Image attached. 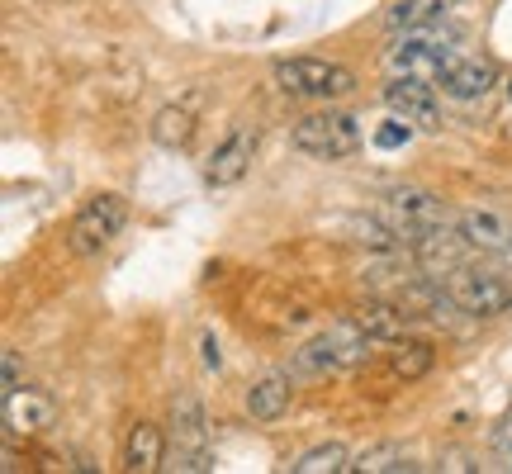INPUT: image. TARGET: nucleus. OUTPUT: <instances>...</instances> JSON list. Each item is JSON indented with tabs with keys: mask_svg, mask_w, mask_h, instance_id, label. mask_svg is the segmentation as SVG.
Segmentation results:
<instances>
[{
	"mask_svg": "<svg viewBox=\"0 0 512 474\" xmlns=\"http://www.w3.org/2000/svg\"><path fill=\"white\" fill-rule=\"evenodd\" d=\"M456 228L475 252H508L512 247V228L498 214H489V209H465L456 219Z\"/></svg>",
	"mask_w": 512,
	"mask_h": 474,
	"instance_id": "dca6fc26",
	"label": "nucleus"
},
{
	"mask_svg": "<svg viewBox=\"0 0 512 474\" xmlns=\"http://www.w3.org/2000/svg\"><path fill=\"white\" fill-rule=\"evenodd\" d=\"M275 86L294 100H332V95L356 91V72L342 62H328V57H280Z\"/></svg>",
	"mask_w": 512,
	"mask_h": 474,
	"instance_id": "f257e3e1",
	"label": "nucleus"
},
{
	"mask_svg": "<svg viewBox=\"0 0 512 474\" xmlns=\"http://www.w3.org/2000/svg\"><path fill=\"white\" fill-rule=\"evenodd\" d=\"M460 38L456 34H441L437 24H427V29H408L399 48L389 53V72L394 76H422V81H437L451 72L460 62Z\"/></svg>",
	"mask_w": 512,
	"mask_h": 474,
	"instance_id": "f03ea898",
	"label": "nucleus"
},
{
	"mask_svg": "<svg viewBox=\"0 0 512 474\" xmlns=\"http://www.w3.org/2000/svg\"><path fill=\"white\" fill-rule=\"evenodd\" d=\"M204 365H214V370H219V342H214L209 332H204Z\"/></svg>",
	"mask_w": 512,
	"mask_h": 474,
	"instance_id": "393cba45",
	"label": "nucleus"
},
{
	"mask_svg": "<svg viewBox=\"0 0 512 474\" xmlns=\"http://www.w3.org/2000/svg\"><path fill=\"white\" fill-rule=\"evenodd\" d=\"M195 119H200V95L157 110V119H152V143L166 147V152H181V147L195 138Z\"/></svg>",
	"mask_w": 512,
	"mask_h": 474,
	"instance_id": "ddd939ff",
	"label": "nucleus"
},
{
	"mask_svg": "<svg viewBox=\"0 0 512 474\" xmlns=\"http://www.w3.org/2000/svg\"><path fill=\"white\" fill-rule=\"evenodd\" d=\"M413 138V124H403V119H394V124H384L380 133H375V147H399Z\"/></svg>",
	"mask_w": 512,
	"mask_h": 474,
	"instance_id": "5701e85b",
	"label": "nucleus"
},
{
	"mask_svg": "<svg viewBox=\"0 0 512 474\" xmlns=\"http://www.w3.org/2000/svg\"><path fill=\"white\" fill-rule=\"evenodd\" d=\"M384 223L403 237V242H418L422 233H432L446 223V204L422 195V190H389L384 195Z\"/></svg>",
	"mask_w": 512,
	"mask_h": 474,
	"instance_id": "0eeeda50",
	"label": "nucleus"
},
{
	"mask_svg": "<svg viewBox=\"0 0 512 474\" xmlns=\"http://www.w3.org/2000/svg\"><path fill=\"white\" fill-rule=\"evenodd\" d=\"M494 81H498V67L489 57H460L456 67L441 76V91L451 100H484L494 91Z\"/></svg>",
	"mask_w": 512,
	"mask_h": 474,
	"instance_id": "f8f14e48",
	"label": "nucleus"
},
{
	"mask_svg": "<svg viewBox=\"0 0 512 474\" xmlns=\"http://www.w3.org/2000/svg\"><path fill=\"white\" fill-rule=\"evenodd\" d=\"M57 422V403L53 394L43 389H24L19 384L15 394H5V437H34V432H48Z\"/></svg>",
	"mask_w": 512,
	"mask_h": 474,
	"instance_id": "6e6552de",
	"label": "nucleus"
},
{
	"mask_svg": "<svg viewBox=\"0 0 512 474\" xmlns=\"http://www.w3.org/2000/svg\"><path fill=\"white\" fill-rule=\"evenodd\" d=\"M347 318L366 332L370 342H384V347H389V342H399V337H408V313H403L399 304H380V299H375V304L351 309Z\"/></svg>",
	"mask_w": 512,
	"mask_h": 474,
	"instance_id": "2eb2a0df",
	"label": "nucleus"
},
{
	"mask_svg": "<svg viewBox=\"0 0 512 474\" xmlns=\"http://www.w3.org/2000/svg\"><path fill=\"white\" fill-rule=\"evenodd\" d=\"M171 470H185V474H200V470H214V451H204V446H185L176 465Z\"/></svg>",
	"mask_w": 512,
	"mask_h": 474,
	"instance_id": "4be33fe9",
	"label": "nucleus"
},
{
	"mask_svg": "<svg viewBox=\"0 0 512 474\" xmlns=\"http://www.w3.org/2000/svg\"><path fill=\"white\" fill-rule=\"evenodd\" d=\"M0 389H5V394L19 389V356L15 351H5V380H0Z\"/></svg>",
	"mask_w": 512,
	"mask_h": 474,
	"instance_id": "b1692460",
	"label": "nucleus"
},
{
	"mask_svg": "<svg viewBox=\"0 0 512 474\" xmlns=\"http://www.w3.org/2000/svg\"><path fill=\"white\" fill-rule=\"evenodd\" d=\"M290 470L294 474H347L351 470V456H347V446H342V441H323V446L304 451Z\"/></svg>",
	"mask_w": 512,
	"mask_h": 474,
	"instance_id": "6ab92c4d",
	"label": "nucleus"
},
{
	"mask_svg": "<svg viewBox=\"0 0 512 474\" xmlns=\"http://www.w3.org/2000/svg\"><path fill=\"white\" fill-rule=\"evenodd\" d=\"M384 365H389L394 380H422V375L437 365V351H432V342H408V337H399V342H389V351H384Z\"/></svg>",
	"mask_w": 512,
	"mask_h": 474,
	"instance_id": "a211bd4d",
	"label": "nucleus"
},
{
	"mask_svg": "<svg viewBox=\"0 0 512 474\" xmlns=\"http://www.w3.org/2000/svg\"><path fill=\"white\" fill-rule=\"evenodd\" d=\"M465 252H475V247L460 237V228L451 233L446 223L432 228V233H422L418 242H413V261H418V271L432 275V280H441V275H451L456 266H465Z\"/></svg>",
	"mask_w": 512,
	"mask_h": 474,
	"instance_id": "9d476101",
	"label": "nucleus"
},
{
	"mask_svg": "<svg viewBox=\"0 0 512 474\" xmlns=\"http://www.w3.org/2000/svg\"><path fill=\"white\" fill-rule=\"evenodd\" d=\"M171 432H176V441H185V446H200L204 413H200V403L190 399V394H181V399L171 403Z\"/></svg>",
	"mask_w": 512,
	"mask_h": 474,
	"instance_id": "aec40b11",
	"label": "nucleus"
},
{
	"mask_svg": "<svg viewBox=\"0 0 512 474\" xmlns=\"http://www.w3.org/2000/svg\"><path fill=\"white\" fill-rule=\"evenodd\" d=\"M294 403V384L290 375H266V380H256L247 389V418L252 422H280L290 413Z\"/></svg>",
	"mask_w": 512,
	"mask_h": 474,
	"instance_id": "4468645a",
	"label": "nucleus"
},
{
	"mask_svg": "<svg viewBox=\"0 0 512 474\" xmlns=\"http://www.w3.org/2000/svg\"><path fill=\"white\" fill-rule=\"evenodd\" d=\"M384 470H403V451L399 446H370V451H361V456L351 460V474H384Z\"/></svg>",
	"mask_w": 512,
	"mask_h": 474,
	"instance_id": "412c9836",
	"label": "nucleus"
},
{
	"mask_svg": "<svg viewBox=\"0 0 512 474\" xmlns=\"http://www.w3.org/2000/svg\"><path fill=\"white\" fill-rule=\"evenodd\" d=\"M508 313H512V299H508Z\"/></svg>",
	"mask_w": 512,
	"mask_h": 474,
	"instance_id": "a878e982",
	"label": "nucleus"
},
{
	"mask_svg": "<svg viewBox=\"0 0 512 474\" xmlns=\"http://www.w3.org/2000/svg\"><path fill=\"white\" fill-rule=\"evenodd\" d=\"M124 223H128V200L114 195V190H100V195H91V200L76 209L67 242H72L76 256H100L114 237L124 233Z\"/></svg>",
	"mask_w": 512,
	"mask_h": 474,
	"instance_id": "20e7f679",
	"label": "nucleus"
},
{
	"mask_svg": "<svg viewBox=\"0 0 512 474\" xmlns=\"http://www.w3.org/2000/svg\"><path fill=\"white\" fill-rule=\"evenodd\" d=\"M384 110L394 114V119H403V124L422 128V133L441 128V100L432 91V81H422V76H389Z\"/></svg>",
	"mask_w": 512,
	"mask_h": 474,
	"instance_id": "423d86ee",
	"label": "nucleus"
},
{
	"mask_svg": "<svg viewBox=\"0 0 512 474\" xmlns=\"http://www.w3.org/2000/svg\"><path fill=\"white\" fill-rule=\"evenodd\" d=\"M465 0H399L389 15H384V29L394 34H408V29H427V24H441V19L460 10Z\"/></svg>",
	"mask_w": 512,
	"mask_h": 474,
	"instance_id": "f3484780",
	"label": "nucleus"
},
{
	"mask_svg": "<svg viewBox=\"0 0 512 474\" xmlns=\"http://www.w3.org/2000/svg\"><path fill=\"white\" fill-rule=\"evenodd\" d=\"M166 460V437L157 422H133L124 437V456H119V465H124L128 474H152L162 470Z\"/></svg>",
	"mask_w": 512,
	"mask_h": 474,
	"instance_id": "9b49d317",
	"label": "nucleus"
},
{
	"mask_svg": "<svg viewBox=\"0 0 512 474\" xmlns=\"http://www.w3.org/2000/svg\"><path fill=\"white\" fill-rule=\"evenodd\" d=\"M290 143L299 152H309L318 162H342L351 152H361V124L351 114H337V110H323V114H304L294 124Z\"/></svg>",
	"mask_w": 512,
	"mask_h": 474,
	"instance_id": "7ed1b4c3",
	"label": "nucleus"
},
{
	"mask_svg": "<svg viewBox=\"0 0 512 474\" xmlns=\"http://www.w3.org/2000/svg\"><path fill=\"white\" fill-rule=\"evenodd\" d=\"M252 157H256V133L252 128H233L219 147H214V157L204 166V181L214 185V190H228V185H238L247 171H252Z\"/></svg>",
	"mask_w": 512,
	"mask_h": 474,
	"instance_id": "1a4fd4ad",
	"label": "nucleus"
},
{
	"mask_svg": "<svg viewBox=\"0 0 512 474\" xmlns=\"http://www.w3.org/2000/svg\"><path fill=\"white\" fill-rule=\"evenodd\" d=\"M446 299H451L460 313H470V318H494V313H508L512 285L503 275L465 261V266H456V271L446 275Z\"/></svg>",
	"mask_w": 512,
	"mask_h": 474,
	"instance_id": "39448f33",
	"label": "nucleus"
}]
</instances>
